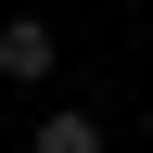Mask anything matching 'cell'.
<instances>
[{"mask_svg": "<svg viewBox=\"0 0 153 153\" xmlns=\"http://www.w3.org/2000/svg\"><path fill=\"white\" fill-rule=\"evenodd\" d=\"M0 76L38 89V76H51V26H0Z\"/></svg>", "mask_w": 153, "mask_h": 153, "instance_id": "obj_2", "label": "cell"}, {"mask_svg": "<svg viewBox=\"0 0 153 153\" xmlns=\"http://www.w3.org/2000/svg\"><path fill=\"white\" fill-rule=\"evenodd\" d=\"M26 153H102V115H76V102H51V115H38V140Z\"/></svg>", "mask_w": 153, "mask_h": 153, "instance_id": "obj_1", "label": "cell"}]
</instances>
